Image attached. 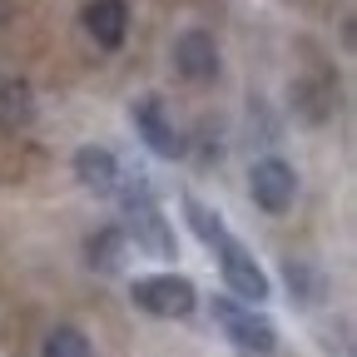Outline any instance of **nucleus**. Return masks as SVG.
I'll use <instances>...</instances> for the list:
<instances>
[{"mask_svg":"<svg viewBox=\"0 0 357 357\" xmlns=\"http://www.w3.org/2000/svg\"><path fill=\"white\" fill-rule=\"evenodd\" d=\"M184 213H189V223H194V234L208 243V248H218L223 238H229V223H223L204 199H194V194H184Z\"/></svg>","mask_w":357,"mask_h":357,"instance_id":"13","label":"nucleus"},{"mask_svg":"<svg viewBox=\"0 0 357 357\" xmlns=\"http://www.w3.org/2000/svg\"><path fill=\"white\" fill-rule=\"evenodd\" d=\"M35 119V95L25 79H0V134H15Z\"/></svg>","mask_w":357,"mask_h":357,"instance_id":"10","label":"nucleus"},{"mask_svg":"<svg viewBox=\"0 0 357 357\" xmlns=\"http://www.w3.org/2000/svg\"><path fill=\"white\" fill-rule=\"evenodd\" d=\"M89 263L100 268V273H119L124 268V258H129V234L119 229V223H109V229H100V234H89Z\"/></svg>","mask_w":357,"mask_h":357,"instance_id":"11","label":"nucleus"},{"mask_svg":"<svg viewBox=\"0 0 357 357\" xmlns=\"http://www.w3.org/2000/svg\"><path fill=\"white\" fill-rule=\"evenodd\" d=\"M129 298L134 307L154 312V318H189L199 307V293L184 273H154V278H134L129 283Z\"/></svg>","mask_w":357,"mask_h":357,"instance_id":"2","label":"nucleus"},{"mask_svg":"<svg viewBox=\"0 0 357 357\" xmlns=\"http://www.w3.org/2000/svg\"><path fill=\"white\" fill-rule=\"evenodd\" d=\"M213 323L229 333L243 352H258V357H268L278 347V333H273V323L263 318V312H253V307H243V303H234V298H213Z\"/></svg>","mask_w":357,"mask_h":357,"instance_id":"3","label":"nucleus"},{"mask_svg":"<svg viewBox=\"0 0 357 357\" xmlns=\"http://www.w3.org/2000/svg\"><path fill=\"white\" fill-rule=\"evenodd\" d=\"M75 178H79L89 194H119L124 169H119V159H114L109 149L84 144V149H75Z\"/></svg>","mask_w":357,"mask_h":357,"instance_id":"8","label":"nucleus"},{"mask_svg":"<svg viewBox=\"0 0 357 357\" xmlns=\"http://www.w3.org/2000/svg\"><path fill=\"white\" fill-rule=\"evenodd\" d=\"M174 70L184 79H213L218 75V40L208 30H184L174 40Z\"/></svg>","mask_w":357,"mask_h":357,"instance_id":"7","label":"nucleus"},{"mask_svg":"<svg viewBox=\"0 0 357 357\" xmlns=\"http://www.w3.org/2000/svg\"><path fill=\"white\" fill-rule=\"evenodd\" d=\"M213 253H218V268H223V283H229V288H234V293H238L243 303H263L268 293H273L268 273H263V268L253 263V253H248V248H243V243H238L234 234L223 238V243H218Z\"/></svg>","mask_w":357,"mask_h":357,"instance_id":"5","label":"nucleus"},{"mask_svg":"<svg viewBox=\"0 0 357 357\" xmlns=\"http://www.w3.org/2000/svg\"><path fill=\"white\" fill-rule=\"evenodd\" d=\"M84 30L100 50H119L129 35V6L124 0H89L84 6Z\"/></svg>","mask_w":357,"mask_h":357,"instance_id":"9","label":"nucleus"},{"mask_svg":"<svg viewBox=\"0 0 357 357\" xmlns=\"http://www.w3.org/2000/svg\"><path fill=\"white\" fill-rule=\"evenodd\" d=\"M124 234H129V248H144V253H154V258H174L178 253V243H174V229L164 223V213H159V204H154V194H149V184L144 178H134V184H124Z\"/></svg>","mask_w":357,"mask_h":357,"instance_id":"1","label":"nucleus"},{"mask_svg":"<svg viewBox=\"0 0 357 357\" xmlns=\"http://www.w3.org/2000/svg\"><path fill=\"white\" fill-rule=\"evenodd\" d=\"M134 129H139V139H144L159 159H178V154H184V134L174 129L164 100H154V95L134 100Z\"/></svg>","mask_w":357,"mask_h":357,"instance_id":"6","label":"nucleus"},{"mask_svg":"<svg viewBox=\"0 0 357 357\" xmlns=\"http://www.w3.org/2000/svg\"><path fill=\"white\" fill-rule=\"evenodd\" d=\"M40 357H95V347H89V337L79 328H55L50 337H45Z\"/></svg>","mask_w":357,"mask_h":357,"instance_id":"14","label":"nucleus"},{"mask_svg":"<svg viewBox=\"0 0 357 357\" xmlns=\"http://www.w3.org/2000/svg\"><path fill=\"white\" fill-rule=\"evenodd\" d=\"M283 278H288V293H293V303H318L328 288H323V273L312 263H303V258H288L283 263Z\"/></svg>","mask_w":357,"mask_h":357,"instance_id":"12","label":"nucleus"},{"mask_svg":"<svg viewBox=\"0 0 357 357\" xmlns=\"http://www.w3.org/2000/svg\"><path fill=\"white\" fill-rule=\"evenodd\" d=\"M248 189H253V204H258L263 213H283V208H293V199H298V174H293L288 159L268 154V159L253 164Z\"/></svg>","mask_w":357,"mask_h":357,"instance_id":"4","label":"nucleus"}]
</instances>
